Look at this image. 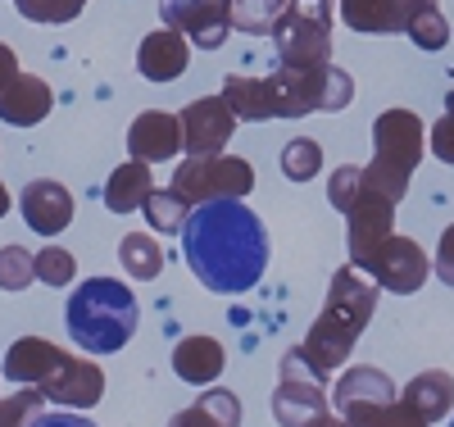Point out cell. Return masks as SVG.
<instances>
[{"mask_svg": "<svg viewBox=\"0 0 454 427\" xmlns=\"http://www.w3.org/2000/svg\"><path fill=\"white\" fill-rule=\"evenodd\" d=\"M27 427H96V423L82 418V414H64V409H59V414H36Z\"/></svg>", "mask_w": 454, "mask_h": 427, "instance_id": "37", "label": "cell"}, {"mask_svg": "<svg viewBox=\"0 0 454 427\" xmlns=\"http://www.w3.org/2000/svg\"><path fill=\"white\" fill-rule=\"evenodd\" d=\"M404 36H409L419 51H445V46H450V23H445L441 5H436V10H423L419 19H409Z\"/></svg>", "mask_w": 454, "mask_h": 427, "instance_id": "32", "label": "cell"}, {"mask_svg": "<svg viewBox=\"0 0 454 427\" xmlns=\"http://www.w3.org/2000/svg\"><path fill=\"white\" fill-rule=\"evenodd\" d=\"M141 214H145V223L155 232L173 237V232H182L186 218H192V201H182L173 186H155V191H150V201L141 205Z\"/></svg>", "mask_w": 454, "mask_h": 427, "instance_id": "26", "label": "cell"}, {"mask_svg": "<svg viewBox=\"0 0 454 427\" xmlns=\"http://www.w3.org/2000/svg\"><path fill=\"white\" fill-rule=\"evenodd\" d=\"M286 5L291 0H232V28H241L246 36H263L278 28Z\"/></svg>", "mask_w": 454, "mask_h": 427, "instance_id": "28", "label": "cell"}, {"mask_svg": "<svg viewBox=\"0 0 454 427\" xmlns=\"http://www.w3.org/2000/svg\"><path fill=\"white\" fill-rule=\"evenodd\" d=\"M450 427H454V418H450Z\"/></svg>", "mask_w": 454, "mask_h": 427, "instance_id": "42", "label": "cell"}, {"mask_svg": "<svg viewBox=\"0 0 454 427\" xmlns=\"http://www.w3.org/2000/svg\"><path fill=\"white\" fill-rule=\"evenodd\" d=\"M223 368H227V351L214 336H182L173 345V373L186 386H209Z\"/></svg>", "mask_w": 454, "mask_h": 427, "instance_id": "20", "label": "cell"}, {"mask_svg": "<svg viewBox=\"0 0 454 427\" xmlns=\"http://www.w3.org/2000/svg\"><path fill=\"white\" fill-rule=\"evenodd\" d=\"M332 0H291L278 28L269 32L278 46V64L286 68H318L332 64Z\"/></svg>", "mask_w": 454, "mask_h": 427, "instance_id": "5", "label": "cell"}, {"mask_svg": "<svg viewBox=\"0 0 454 427\" xmlns=\"http://www.w3.org/2000/svg\"><path fill=\"white\" fill-rule=\"evenodd\" d=\"M391 400H400L395 382L382 368H368V364L346 368V373L336 377V386H332V409L340 418L355 414V409H368V405H391Z\"/></svg>", "mask_w": 454, "mask_h": 427, "instance_id": "16", "label": "cell"}, {"mask_svg": "<svg viewBox=\"0 0 454 427\" xmlns=\"http://www.w3.org/2000/svg\"><path fill=\"white\" fill-rule=\"evenodd\" d=\"M36 250H23V246H0V291H27L36 282V264H32Z\"/></svg>", "mask_w": 454, "mask_h": 427, "instance_id": "31", "label": "cell"}, {"mask_svg": "<svg viewBox=\"0 0 454 427\" xmlns=\"http://www.w3.org/2000/svg\"><path fill=\"white\" fill-rule=\"evenodd\" d=\"M427 150L436 154L441 164H454V91L445 96V114L432 123V132H427Z\"/></svg>", "mask_w": 454, "mask_h": 427, "instance_id": "35", "label": "cell"}, {"mask_svg": "<svg viewBox=\"0 0 454 427\" xmlns=\"http://www.w3.org/2000/svg\"><path fill=\"white\" fill-rule=\"evenodd\" d=\"M46 396H42V386H19L14 396L0 400V427H27L36 414H42Z\"/></svg>", "mask_w": 454, "mask_h": 427, "instance_id": "34", "label": "cell"}, {"mask_svg": "<svg viewBox=\"0 0 454 427\" xmlns=\"http://www.w3.org/2000/svg\"><path fill=\"white\" fill-rule=\"evenodd\" d=\"M160 14L200 51H218L232 32V0H160Z\"/></svg>", "mask_w": 454, "mask_h": 427, "instance_id": "10", "label": "cell"}, {"mask_svg": "<svg viewBox=\"0 0 454 427\" xmlns=\"http://www.w3.org/2000/svg\"><path fill=\"white\" fill-rule=\"evenodd\" d=\"M32 264H36V282H46L55 291L73 287V278H78V259H73L68 250H59V246H42L32 255Z\"/></svg>", "mask_w": 454, "mask_h": 427, "instance_id": "30", "label": "cell"}, {"mask_svg": "<svg viewBox=\"0 0 454 427\" xmlns=\"http://www.w3.org/2000/svg\"><path fill=\"white\" fill-rule=\"evenodd\" d=\"M68 336L87 355H114L137 336V291L119 278H87L68 296Z\"/></svg>", "mask_w": 454, "mask_h": 427, "instance_id": "3", "label": "cell"}, {"mask_svg": "<svg viewBox=\"0 0 454 427\" xmlns=\"http://www.w3.org/2000/svg\"><path fill=\"white\" fill-rule=\"evenodd\" d=\"M14 77H19V55H14L5 42H0V91H5Z\"/></svg>", "mask_w": 454, "mask_h": 427, "instance_id": "38", "label": "cell"}, {"mask_svg": "<svg viewBox=\"0 0 454 427\" xmlns=\"http://www.w3.org/2000/svg\"><path fill=\"white\" fill-rule=\"evenodd\" d=\"M168 427H241V400L227 386H205L200 400L177 409Z\"/></svg>", "mask_w": 454, "mask_h": 427, "instance_id": "21", "label": "cell"}, {"mask_svg": "<svg viewBox=\"0 0 454 427\" xmlns=\"http://www.w3.org/2000/svg\"><path fill=\"white\" fill-rule=\"evenodd\" d=\"M19 210H23V223L32 232H42V237H59V232L73 223V191L64 182H55V178H36V182L23 186Z\"/></svg>", "mask_w": 454, "mask_h": 427, "instance_id": "13", "label": "cell"}, {"mask_svg": "<svg viewBox=\"0 0 454 427\" xmlns=\"http://www.w3.org/2000/svg\"><path fill=\"white\" fill-rule=\"evenodd\" d=\"M192 64V46H186V36L177 28H155L141 36L137 46V68L145 83H177Z\"/></svg>", "mask_w": 454, "mask_h": 427, "instance_id": "15", "label": "cell"}, {"mask_svg": "<svg viewBox=\"0 0 454 427\" xmlns=\"http://www.w3.org/2000/svg\"><path fill=\"white\" fill-rule=\"evenodd\" d=\"M427 154V128L413 109H382L372 123V164H364V186L387 201H404L413 169Z\"/></svg>", "mask_w": 454, "mask_h": 427, "instance_id": "4", "label": "cell"}, {"mask_svg": "<svg viewBox=\"0 0 454 427\" xmlns=\"http://www.w3.org/2000/svg\"><path fill=\"white\" fill-rule=\"evenodd\" d=\"M182 255L205 291L241 296L269 268V227L246 201H209L186 218Z\"/></svg>", "mask_w": 454, "mask_h": 427, "instance_id": "1", "label": "cell"}, {"mask_svg": "<svg viewBox=\"0 0 454 427\" xmlns=\"http://www.w3.org/2000/svg\"><path fill=\"white\" fill-rule=\"evenodd\" d=\"M173 191L192 205L209 201H246L254 191V169L241 154H186L173 169Z\"/></svg>", "mask_w": 454, "mask_h": 427, "instance_id": "7", "label": "cell"}, {"mask_svg": "<svg viewBox=\"0 0 454 427\" xmlns=\"http://www.w3.org/2000/svg\"><path fill=\"white\" fill-rule=\"evenodd\" d=\"M5 214H10V186L0 182V218H5Z\"/></svg>", "mask_w": 454, "mask_h": 427, "instance_id": "41", "label": "cell"}, {"mask_svg": "<svg viewBox=\"0 0 454 427\" xmlns=\"http://www.w3.org/2000/svg\"><path fill=\"white\" fill-rule=\"evenodd\" d=\"M177 119H182L186 154H223V146L232 141V128H237V114L223 100V91L218 96H196Z\"/></svg>", "mask_w": 454, "mask_h": 427, "instance_id": "11", "label": "cell"}, {"mask_svg": "<svg viewBox=\"0 0 454 427\" xmlns=\"http://www.w3.org/2000/svg\"><path fill=\"white\" fill-rule=\"evenodd\" d=\"M350 427H432L409 400H391V405H368V409H355L346 414Z\"/></svg>", "mask_w": 454, "mask_h": 427, "instance_id": "27", "label": "cell"}, {"mask_svg": "<svg viewBox=\"0 0 454 427\" xmlns=\"http://www.w3.org/2000/svg\"><path fill=\"white\" fill-rule=\"evenodd\" d=\"M119 264H123L128 278L155 282L164 273V250H160L155 237H145V232H128V237L119 241Z\"/></svg>", "mask_w": 454, "mask_h": 427, "instance_id": "25", "label": "cell"}, {"mask_svg": "<svg viewBox=\"0 0 454 427\" xmlns=\"http://www.w3.org/2000/svg\"><path fill=\"white\" fill-rule=\"evenodd\" d=\"M51 109H55V91L36 73H19L0 91V123H10V128H36Z\"/></svg>", "mask_w": 454, "mask_h": 427, "instance_id": "18", "label": "cell"}, {"mask_svg": "<svg viewBox=\"0 0 454 427\" xmlns=\"http://www.w3.org/2000/svg\"><path fill=\"white\" fill-rule=\"evenodd\" d=\"M64 351L46 336H19L5 351V377L19 386H46L59 368H64Z\"/></svg>", "mask_w": 454, "mask_h": 427, "instance_id": "17", "label": "cell"}, {"mask_svg": "<svg viewBox=\"0 0 454 427\" xmlns=\"http://www.w3.org/2000/svg\"><path fill=\"white\" fill-rule=\"evenodd\" d=\"M400 400H409L427 423H441V418L454 414V377L445 368H427V373H419L404 386Z\"/></svg>", "mask_w": 454, "mask_h": 427, "instance_id": "23", "label": "cell"}, {"mask_svg": "<svg viewBox=\"0 0 454 427\" xmlns=\"http://www.w3.org/2000/svg\"><path fill=\"white\" fill-rule=\"evenodd\" d=\"M377 296H382V287H377L364 268L346 264L336 268L332 282H327V300L318 309L314 328L305 332V341H300V351H305V360L323 373L340 368L350 360L355 341L364 336V328L372 323V309H377Z\"/></svg>", "mask_w": 454, "mask_h": 427, "instance_id": "2", "label": "cell"}, {"mask_svg": "<svg viewBox=\"0 0 454 427\" xmlns=\"http://www.w3.org/2000/svg\"><path fill=\"white\" fill-rule=\"evenodd\" d=\"M432 273H436L445 287H454V223L441 232V241H436V255H432Z\"/></svg>", "mask_w": 454, "mask_h": 427, "instance_id": "36", "label": "cell"}, {"mask_svg": "<svg viewBox=\"0 0 454 427\" xmlns=\"http://www.w3.org/2000/svg\"><path fill=\"white\" fill-rule=\"evenodd\" d=\"M318 169H323V146L314 137H295L282 146V173L291 182H314Z\"/></svg>", "mask_w": 454, "mask_h": 427, "instance_id": "29", "label": "cell"}, {"mask_svg": "<svg viewBox=\"0 0 454 427\" xmlns=\"http://www.w3.org/2000/svg\"><path fill=\"white\" fill-rule=\"evenodd\" d=\"M42 396L51 405H59V409H91L105 396V368L91 364V360H82V355H68L64 368L42 386Z\"/></svg>", "mask_w": 454, "mask_h": 427, "instance_id": "14", "label": "cell"}, {"mask_svg": "<svg viewBox=\"0 0 454 427\" xmlns=\"http://www.w3.org/2000/svg\"><path fill=\"white\" fill-rule=\"evenodd\" d=\"M186 150V137H182V119L168 109H145L132 119L128 128V154L132 160H145V164H164L173 154Z\"/></svg>", "mask_w": 454, "mask_h": 427, "instance_id": "12", "label": "cell"}, {"mask_svg": "<svg viewBox=\"0 0 454 427\" xmlns=\"http://www.w3.org/2000/svg\"><path fill=\"white\" fill-rule=\"evenodd\" d=\"M14 10L27 23H73L87 10V0H14Z\"/></svg>", "mask_w": 454, "mask_h": 427, "instance_id": "33", "label": "cell"}, {"mask_svg": "<svg viewBox=\"0 0 454 427\" xmlns=\"http://www.w3.org/2000/svg\"><path fill=\"white\" fill-rule=\"evenodd\" d=\"M223 100L232 105L237 119L246 123H269L282 119V96L273 87V77H250V73H232L223 83Z\"/></svg>", "mask_w": 454, "mask_h": 427, "instance_id": "19", "label": "cell"}, {"mask_svg": "<svg viewBox=\"0 0 454 427\" xmlns=\"http://www.w3.org/2000/svg\"><path fill=\"white\" fill-rule=\"evenodd\" d=\"M336 14L346 28L368 32V36H382V32H404L400 28V10L395 0H336Z\"/></svg>", "mask_w": 454, "mask_h": 427, "instance_id": "24", "label": "cell"}, {"mask_svg": "<svg viewBox=\"0 0 454 427\" xmlns=\"http://www.w3.org/2000/svg\"><path fill=\"white\" fill-rule=\"evenodd\" d=\"M309 427H350L346 418H340V414H323L318 423H309Z\"/></svg>", "mask_w": 454, "mask_h": 427, "instance_id": "40", "label": "cell"}, {"mask_svg": "<svg viewBox=\"0 0 454 427\" xmlns=\"http://www.w3.org/2000/svg\"><path fill=\"white\" fill-rule=\"evenodd\" d=\"M150 191H155V178H150V164L145 160H128L109 173L105 182V210L114 214H132L150 201Z\"/></svg>", "mask_w": 454, "mask_h": 427, "instance_id": "22", "label": "cell"}, {"mask_svg": "<svg viewBox=\"0 0 454 427\" xmlns=\"http://www.w3.org/2000/svg\"><path fill=\"white\" fill-rule=\"evenodd\" d=\"M323 414H332L327 373L305 360V351H286L278 364V391H273V418L282 427H309Z\"/></svg>", "mask_w": 454, "mask_h": 427, "instance_id": "8", "label": "cell"}, {"mask_svg": "<svg viewBox=\"0 0 454 427\" xmlns=\"http://www.w3.org/2000/svg\"><path fill=\"white\" fill-rule=\"evenodd\" d=\"M400 10V28H409V19H419L423 10H436V0H395Z\"/></svg>", "mask_w": 454, "mask_h": 427, "instance_id": "39", "label": "cell"}, {"mask_svg": "<svg viewBox=\"0 0 454 427\" xmlns=\"http://www.w3.org/2000/svg\"><path fill=\"white\" fill-rule=\"evenodd\" d=\"M273 87L282 96V119H305V114H336L355 100V77L336 64L318 68H286L278 64Z\"/></svg>", "mask_w": 454, "mask_h": 427, "instance_id": "6", "label": "cell"}, {"mask_svg": "<svg viewBox=\"0 0 454 427\" xmlns=\"http://www.w3.org/2000/svg\"><path fill=\"white\" fill-rule=\"evenodd\" d=\"M355 268H364V273L391 291V296H413V291H423L427 287V273H432V259L419 241H409V237H387L377 250H368Z\"/></svg>", "mask_w": 454, "mask_h": 427, "instance_id": "9", "label": "cell"}]
</instances>
